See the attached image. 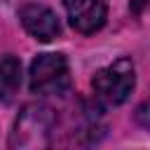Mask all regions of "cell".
<instances>
[{"mask_svg": "<svg viewBox=\"0 0 150 150\" xmlns=\"http://www.w3.org/2000/svg\"><path fill=\"white\" fill-rule=\"evenodd\" d=\"M136 87V66L129 56H120L112 63L96 70L91 89L96 98L105 105H122Z\"/></svg>", "mask_w": 150, "mask_h": 150, "instance_id": "6da1fadb", "label": "cell"}, {"mask_svg": "<svg viewBox=\"0 0 150 150\" xmlns=\"http://www.w3.org/2000/svg\"><path fill=\"white\" fill-rule=\"evenodd\" d=\"M70 66L68 59L59 52L38 54L28 70V87L33 94L61 96L70 89Z\"/></svg>", "mask_w": 150, "mask_h": 150, "instance_id": "7a4b0ae2", "label": "cell"}, {"mask_svg": "<svg viewBox=\"0 0 150 150\" xmlns=\"http://www.w3.org/2000/svg\"><path fill=\"white\" fill-rule=\"evenodd\" d=\"M56 127V115L49 105L45 103H28L23 105V110L19 112L14 129H12V138L9 145H42L47 143L49 131H54Z\"/></svg>", "mask_w": 150, "mask_h": 150, "instance_id": "3957f363", "label": "cell"}, {"mask_svg": "<svg viewBox=\"0 0 150 150\" xmlns=\"http://www.w3.org/2000/svg\"><path fill=\"white\" fill-rule=\"evenodd\" d=\"M70 26L82 35H94L105 26L108 5L105 0H63Z\"/></svg>", "mask_w": 150, "mask_h": 150, "instance_id": "277c9868", "label": "cell"}, {"mask_svg": "<svg viewBox=\"0 0 150 150\" xmlns=\"http://www.w3.org/2000/svg\"><path fill=\"white\" fill-rule=\"evenodd\" d=\"M19 19H21V26L26 28V33L30 38H35L38 42H52L61 35L59 16L45 5H38V2L23 5L19 9Z\"/></svg>", "mask_w": 150, "mask_h": 150, "instance_id": "5b68a950", "label": "cell"}, {"mask_svg": "<svg viewBox=\"0 0 150 150\" xmlns=\"http://www.w3.org/2000/svg\"><path fill=\"white\" fill-rule=\"evenodd\" d=\"M21 61L12 54L0 59V103H12L21 89Z\"/></svg>", "mask_w": 150, "mask_h": 150, "instance_id": "8992f818", "label": "cell"}, {"mask_svg": "<svg viewBox=\"0 0 150 150\" xmlns=\"http://www.w3.org/2000/svg\"><path fill=\"white\" fill-rule=\"evenodd\" d=\"M145 5H148V0H131V12L138 16V14H143Z\"/></svg>", "mask_w": 150, "mask_h": 150, "instance_id": "52a82bcc", "label": "cell"}, {"mask_svg": "<svg viewBox=\"0 0 150 150\" xmlns=\"http://www.w3.org/2000/svg\"><path fill=\"white\" fill-rule=\"evenodd\" d=\"M138 120H141V124H143V127H148V122H145V103L138 108Z\"/></svg>", "mask_w": 150, "mask_h": 150, "instance_id": "ba28073f", "label": "cell"}]
</instances>
